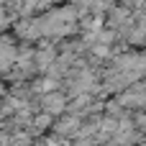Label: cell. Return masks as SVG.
<instances>
[{"label":"cell","mask_w":146,"mask_h":146,"mask_svg":"<svg viewBox=\"0 0 146 146\" xmlns=\"http://www.w3.org/2000/svg\"><path fill=\"white\" fill-rule=\"evenodd\" d=\"M49 146H62V144H56V141H49Z\"/></svg>","instance_id":"cell-1"}]
</instances>
